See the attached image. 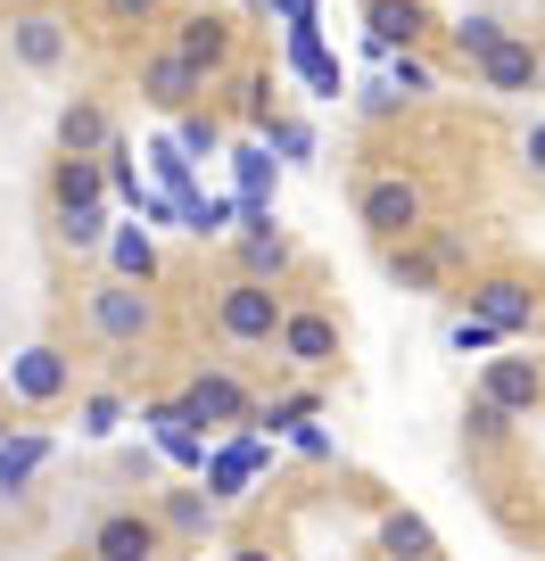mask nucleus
Wrapping results in <instances>:
<instances>
[{
	"mask_svg": "<svg viewBox=\"0 0 545 561\" xmlns=\"http://www.w3.org/2000/svg\"><path fill=\"white\" fill-rule=\"evenodd\" d=\"M215 322H224L231 347H273V331H282V298H273L257 273H240L224 289V306H215Z\"/></svg>",
	"mask_w": 545,
	"mask_h": 561,
	"instance_id": "nucleus-1",
	"label": "nucleus"
},
{
	"mask_svg": "<svg viewBox=\"0 0 545 561\" xmlns=\"http://www.w3.org/2000/svg\"><path fill=\"white\" fill-rule=\"evenodd\" d=\"M149 322H158V306H149L141 280H124V273H116L107 289H91V331H100L107 347H141Z\"/></svg>",
	"mask_w": 545,
	"mask_h": 561,
	"instance_id": "nucleus-2",
	"label": "nucleus"
},
{
	"mask_svg": "<svg viewBox=\"0 0 545 561\" xmlns=\"http://www.w3.org/2000/svg\"><path fill=\"white\" fill-rule=\"evenodd\" d=\"M355 215H364L372 240H413V231H422V191L405 174H381V182H364V207Z\"/></svg>",
	"mask_w": 545,
	"mask_h": 561,
	"instance_id": "nucleus-3",
	"label": "nucleus"
},
{
	"mask_svg": "<svg viewBox=\"0 0 545 561\" xmlns=\"http://www.w3.org/2000/svg\"><path fill=\"white\" fill-rule=\"evenodd\" d=\"M198 471H207V495H215V504H240V495H248V479L264 471V430H248V438L215 446V455L198 462Z\"/></svg>",
	"mask_w": 545,
	"mask_h": 561,
	"instance_id": "nucleus-4",
	"label": "nucleus"
},
{
	"mask_svg": "<svg viewBox=\"0 0 545 561\" xmlns=\"http://www.w3.org/2000/svg\"><path fill=\"white\" fill-rule=\"evenodd\" d=\"M198 91H207V75H198L182 50H158V58H141V100H149V107H191Z\"/></svg>",
	"mask_w": 545,
	"mask_h": 561,
	"instance_id": "nucleus-5",
	"label": "nucleus"
},
{
	"mask_svg": "<svg viewBox=\"0 0 545 561\" xmlns=\"http://www.w3.org/2000/svg\"><path fill=\"white\" fill-rule=\"evenodd\" d=\"M479 397H496L504 413H529V404L545 397V371L529 364V355H488V380H479Z\"/></svg>",
	"mask_w": 545,
	"mask_h": 561,
	"instance_id": "nucleus-6",
	"label": "nucleus"
},
{
	"mask_svg": "<svg viewBox=\"0 0 545 561\" xmlns=\"http://www.w3.org/2000/svg\"><path fill=\"white\" fill-rule=\"evenodd\" d=\"M364 25H372V50H413L430 34L422 0H364Z\"/></svg>",
	"mask_w": 545,
	"mask_h": 561,
	"instance_id": "nucleus-7",
	"label": "nucleus"
},
{
	"mask_svg": "<svg viewBox=\"0 0 545 561\" xmlns=\"http://www.w3.org/2000/svg\"><path fill=\"white\" fill-rule=\"evenodd\" d=\"M9 50H18V67L50 75L58 58H67V25H58L50 9H34V18H18V25H9Z\"/></svg>",
	"mask_w": 545,
	"mask_h": 561,
	"instance_id": "nucleus-8",
	"label": "nucleus"
},
{
	"mask_svg": "<svg viewBox=\"0 0 545 561\" xmlns=\"http://www.w3.org/2000/svg\"><path fill=\"white\" fill-rule=\"evenodd\" d=\"M289 67H298L306 83H315V100H339V91H348V75H339V58L322 50L315 18H298V25H289Z\"/></svg>",
	"mask_w": 545,
	"mask_h": 561,
	"instance_id": "nucleus-9",
	"label": "nucleus"
},
{
	"mask_svg": "<svg viewBox=\"0 0 545 561\" xmlns=\"http://www.w3.org/2000/svg\"><path fill=\"white\" fill-rule=\"evenodd\" d=\"M67 380H75V371H67V355H58V347H25L18 364H9V388H18L25 404H50V397H67Z\"/></svg>",
	"mask_w": 545,
	"mask_h": 561,
	"instance_id": "nucleus-10",
	"label": "nucleus"
},
{
	"mask_svg": "<svg viewBox=\"0 0 545 561\" xmlns=\"http://www.w3.org/2000/svg\"><path fill=\"white\" fill-rule=\"evenodd\" d=\"M182 413L207 430V421H248V388L231 380V371H198L191 380V397H182Z\"/></svg>",
	"mask_w": 545,
	"mask_h": 561,
	"instance_id": "nucleus-11",
	"label": "nucleus"
},
{
	"mask_svg": "<svg viewBox=\"0 0 545 561\" xmlns=\"http://www.w3.org/2000/svg\"><path fill=\"white\" fill-rule=\"evenodd\" d=\"M472 314L496 322V331H529V322H537V298H529L521 280H472Z\"/></svg>",
	"mask_w": 545,
	"mask_h": 561,
	"instance_id": "nucleus-12",
	"label": "nucleus"
},
{
	"mask_svg": "<svg viewBox=\"0 0 545 561\" xmlns=\"http://www.w3.org/2000/svg\"><path fill=\"white\" fill-rule=\"evenodd\" d=\"M107 140H116V124H107L100 100H67L58 107V149H67V158H100Z\"/></svg>",
	"mask_w": 545,
	"mask_h": 561,
	"instance_id": "nucleus-13",
	"label": "nucleus"
},
{
	"mask_svg": "<svg viewBox=\"0 0 545 561\" xmlns=\"http://www.w3.org/2000/svg\"><path fill=\"white\" fill-rule=\"evenodd\" d=\"M479 83H488V91H529V83H537V50L512 42V34H496L488 50H479Z\"/></svg>",
	"mask_w": 545,
	"mask_h": 561,
	"instance_id": "nucleus-14",
	"label": "nucleus"
},
{
	"mask_svg": "<svg viewBox=\"0 0 545 561\" xmlns=\"http://www.w3.org/2000/svg\"><path fill=\"white\" fill-rule=\"evenodd\" d=\"M174 50H182V58H191V67H198V75H215V67H224V58H231V25H224V18H215V9H198V18H182V34H174Z\"/></svg>",
	"mask_w": 545,
	"mask_h": 561,
	"instance_id": "nucleus-15",
	"label": "nucleus"
},
{
	"mask_svg": "<svg viewBox=\"0 0 545 561\" xmlns=\"http://www.w3.org/2000/svg\"><path fill=\"white\" fill-rule=\"evenodd\" d=\"M273 339H282L289 364H331V355H339L331 314H282V331H273Z\"/></svg>",
	"mask_w": 545,
	"mask_h": 561,
	"instance_id": "nucleus-16",
	"label": "nucleus"
},
{
	"mask_svg": "<svg viewBox=\"0 0 545 561\" xmlns=\"http://www.w3.org/2000/svg\"><path fill=\"white\" fill-rule=\"evenodd\" d=\"M91 553H100V561H141V553H158V520H141V512H116V520H100Z\"/></svg>",
	"mask_w": 545,
	"mask_h": 561,
	"instance_id": "nucleus-17",
	"label": "nucleus"
},
{
	"mask_svg": "<svg viewBox=\"0 0 545 561\" xmlns=\"http://www.w3.org/2000/svg\"><path fill=\"white\" fill-rule=\"evenodd\" d=\"M158 446H166V462H182V471H198V462H207V430H198L191 413H182V404H158Z\"/></svg>",
	"mask_w": 545,
	"mask_h": 561,
	"instance_id": "nucleus-18",
	"label": "nucleus"
},
{
	"mask_svg": "<svg viewBox=\"0 0 545 561\" xmlns=\"http://www.w3.org/2000/svg\"><path fill=\"white\" fill-rule=\"evenodd\" d=\"M240 273H257V280L289 273V240L273 231V215H264V224H248V240H240Z\"/></svg>",
	"mask_w": 545,
	"mask_h": 561,
	"instance_id": "nucleus-19",
	"label": "nucleus"
},
{
	"mask_svg": "<svg viewBox=\"0 0 545 561\" xmlns=\"http://www.w3.org/2000/svg\"><path fill=\"white\" fill-rule=\"evenodd\" d=\"M100 248H107V264H116L124 280H149V273H158V248H149V231H141V224H124V231H107Z\"/></svg>",
	"mask_w": 545,
	"mask_h": 561,
	"instance_id": "nucleus-20",
	"label": "nucleus"
},
{
	"mask_svg": "<svg viewBox=\"0 0 545 561\" xmlns=\"http://www.w3.org/2000/svg\"><path fill=\"white\" fill-rule=\"evenodd\" d=\"M149 165H158V182H166V198H174V207H191L198 198V182H191V149H182V140H149Z\"/></svg>",
	"mask_w": 545,
	"mask_h": 561,
	"instance_id": "nucleus-21",
	"label": "nucleus"
},
{
	"mask_svg": "<svg viewBox=\"0 0 545 561\" xmlns=\"http://www.w3.org/2000/svg\"><path fill=\"white\" fill-rule=\"evenodd\" d=\"M100 191H107V165H100V158H58V174H50V198H58V207L100 198Z\"/></svg>",
	"mask_w": 545,
	"mask_h": 561,
	"instance_id": "nucleus-22",
	"label": "nucleus"
},
{
	"mask_svg": "<svg viewBox=\"0 0 545 561\" xmlns=\"http://www.w3.org/2000/svg\"><path fill=\"white\" fill-rule=\"evenodd\" d=\"M58 240H67V248H100V240H107V207H100V198L58 207Z\"/></svg>",
	"mask_w": 545,
	"mask_h": 561,
	"instance_id": "nucleus-23",
	"label": "nucleus"
},
{
	"mask_svg": "<svg viewBox=\"0 0 545 561\" xmlns=\"http://www.w3.org/2000/svg\"><path fill=\"white\" fill-rule=\"evenodd\" d=\"M42 462H50V438H0V488H25Z\"/></svg>",
	"mask_w": 545,
	"mask_h": 561,
	"instance_id": "nucleus-24",
	"label": "nucleus"
},
{
	"mask_svg": "<svg viewBox=\"0 0 545 561\" xmlns=\"http://www.w3.org/2000/svg\"><path fill=\"white\" fill-rule=\"evenodd\" d=\"M207 520H215V495H198V488H174V495H166V528L207 537Z\"/></svg>",
	"mask_w": 545,
	"mask_h": 561,
	"instance_id": "nucleus-25",
	"label": "nucleus"
},
{
	"mask_svg": "<svg viewBox=\"0 0 545 561\" xmlns=\"http://www.w3.org/2000/svg\"><path fill=\"white\" fill-rule=\"evenodd\" d=\"M381 545H388V553H439L430 520H413V512H388V520H381Z\"/></svg>",
	"mask_w": 545,
	"mask_h": 561,
	"instance_id": "nucleus-26",
	"label": "nucleus"
},
{
	"mask_svg": "<svg viewBox=\"0 0 545 561\" xmlns=\"http://www.w3.org/2000/svg\"><path fill=\"white\" fill-rule=\"evenodd\" d=\"M231 165H240V198H264V191H273V149H264V133L240 140V158H231Z\"/></svg>",
	"mask_w": 545,
	"mask_h": 561,
	"instance_id": "nucleus-27",
	"label": "nucleus"
},
{
	"mask_svg": "<svg viewBox=\"0 0 545 561\" xmlns=\"http://www.w3.org/2000/svg\"><path fill=\"white\" fill-rule=\"evenodd\" d=\"M388 273H397V289H430V280H439V248H397Z\"/></svg>",
	"mask_w": 545,
	"mask_h": 561,
	"instance_id": "nucleus-28",
	"label": "nucleus"
},
{
	"mask_svg": "<svg viewBox=\"0 0 545 561\" xmlns=\"http://www.w3.org/2000/svg\"><path fill=\"white\" fill-rule=\"evenodd\" d=\"M388 91H397V100H422L430 91V67L413 50H388Z\"/></svg>",
	"mask_w": 545,
	"mask_h": 561,
	"instance_id": "nucleus-29",
	"label": "nucleus"
},
{
	"mask_svg": "<svg viewBox=\"0 0 545 561\" xmlns=\"http://www.w3.org/2000/svg\"><path fill=\"white\" fill-rule=\"evenodd\" d=\"M463 430H472V446H504V430H512V413L496 397H479L472 404V421H463Z\"/></svg>",
	"mask_w": 545,
	"mask_h": 561,
	"instance_id": "nucleus-30",
	"label": "nucleus"
},
{
	"mask_svg": "<svg viewBox=\"0 0 545 561\" xmlns=\"http://www.w3.org/2000/svg\"><path fill=\"white\" fill-rule=\"evenodd\" d=\"M496 34H504V25H496V18H455V25H446V42H455V58H479V50H488Z\"/></svg>",
	"mask_w": 545,
	"mask_h": 561,
	"instance_id": "nucleus-31",
	"label": "nucleus"
},
{
	"mask_svg": "<svg viewBox=\"0 0 545 561\" xmlns=\"http://www.w3.org/2000/svg\"><path fill=\"white\" fill-rule=\"evenodd\" d=\"M496 339H504V331H496V322H479V314H463V322H455V355H488Z\"/></svg>",
	"mask_w": 545,
	"mask_h": 561,
	"instance_id": "nucleus-32",
	"label": "nucleus"
},
{
	"mask_svg": "<svg viewBox=\"0 0 545 561\" xmlns=\"http://www.w3.org/2000/svg\"><path fill=\"white\" fill-rule=\"evenodd\" d=\"M116 421H124L116 397H91V404H83V438H116Z\"/></svg>",
	"mask_w": 545,
	"mask_h": 561,
	"instance_id": "nucleus-33",
	"label": "nucleus"
},
{
	"mask_svg": "<svg viewBox=\"0 0 545 561\" xmlns=\"http://www.w3.org/2000/svg\"><path fill=\"white\" fill-rule=\"evenodd\" d=\"M240 107H248V124L273 116V75H248V83H240Z\"/></svg>",
	"mask_w": 545,
	"mask_h": 561,
	"instance_id": "nucleus-34",
	"label": "nucleus"
},
{
	"mask_svg": "<svg viewBox=\"0 0 545 561\" xmlns=\"http://www.w3.org/2000/svg\"><path fill=\"white\" fill-rule=\"evenodd\" d=\"M215 116H182V149H191V158H215Z\"/></svg>",
	"mask_w": 545,
	"mask_h": 561,
	"instance_id": "nucleus-35",
	"label": "nucleus"
},
{
	"mask_svg": "<svg viewBox=\"0 0 545 561\" xmlns=\"http://www.w3.org/2000/svg\"><path fill=\"white\" fill-rule=\"evenodd\" d=\"M306 413H315V397H282V404H273V413H264V430H298Z\"/></svg>",
	"mask_w": 545,
	"mask_h": 561,
	"instance_id": "nucleus-36",
	"label": "nucleus"
},
{
	"mask_svg": "<svg viewBox=\"0 0 545 561\" xmlns=\"http://www.w3.org/2000/svg\"><path fill=\"white\" fill-rule=\"evenodd\" d=\"M100 9H107L116 25H149V9H158V0H100Z\"/></svg>",
	"mask_w": 545,
	"mask_h": 561,
	"instance_id": "nucleus-37",
	"label": "nucleus"
},
{
	"mask_svg": "<svg viewBox=\"0 0 545 561\" xmlns=\"http://www.w3.org/2000/svg\"><path fill=\"white\" fill-rule=\"evenodd\" d=\"M264 9H282L289 25H298V18H315V0H264Z\"/></svg>",
	"mask_w": 545,
	"mask_h": 561,
	"instance_id": "nucleus-38",
	"label": "nucleus"
},
{
	"mask_svg": "<svg viewBox=\"0 0 545 561\" xmlns=\"http://www.w3.org/2000/svg\"><path fill=\"white\" fill-rule=\"evenodd\" d=\"M529 165H537V174H545V133H529Z\"/></svg>",
	"mask_w": 545,
	"mask_h": 561,
	"instance_id": "nucleus-39",
	"label": "nucleus"
},
{
	"mask_svg": "<svg viewBox=\"0 0 545 561\" xmlns=\"http://www.w3.org/2000/svg\"><path fill=\"white\" fill-rule=\"evenodd\" d=\"M537 91H545V58H537Z\"/></svg>",
	"mask_w": 545,
	"mask_h": 561,
	"instance_id": "nucleus-40",
	"label": "nucleus"
}]
</instances>
